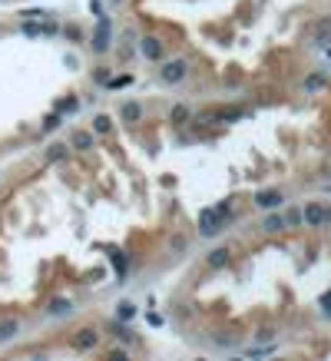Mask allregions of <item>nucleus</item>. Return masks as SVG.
Wrapping results in <instances>:
<instances>
[{"label":"nucleus","instance_id":"412c9836","mask_svg":"<svg viewBox=\"0 0 331 361\" xmlns=\"http://www.w3.org/2000/svg\"><path fill=\"white\" fill-rule=\"evenodd\" d=\"M93 80L106 87V83H109V67H96V70H93Z\"/></svg>","mask_w":331,"mask_h":361},{"label":"nucleus","instance_id":"20e7f679","mask_svg":"<svg viewBox=\"0 0 331 361\" xmlns=\"http://www.w3.org/2000/svg\"><path fill=\"white\" fill-rule=\"evenodd\" d=\"M301 222H308V225H328L331 222V209H325V206H318V202H308L305 206V212H301Z\"/></svg>","mask_w":331,"mask_h":361},{"label":"nucleus","instance_id":"423d86ee","mask_svg":"<svg viewBox=\"0 0 331 361\" xmlns=\"http://www.w3.org/2000/svg\"><path fill=\"white\" fill-rule=\"evenodd\" d=\"M106 331H109L113 338H119V342H136L133 328H126V322H119V318H109V322H106Z\"/></svg>","mask_w":331,"mask_h":361},{"label":"nucleus","instance_id":"9d476101","mask_svg":"<svg viewBox=\"0 0 331 361\" xmlns=\"http://www.w3.org/2000/svg\"><path fill=\"white\" fill-rule=\"evenodd\" d=\"M119 113H123V119H126V123H139V119H143V106H139V103H123V110H119Z\"/></svg>","mask_w":331,"mask_h":361},{"label":"nucleus","instance_id":"9b49d317","mask_svg":"<svg viewBox=\"0 0 331 361\" xmlns=\"http://www.w3.org/2000/svg\"><path fill=\"white\" fill-rule=\"evenodd\" d=\"M17 331H20V322H17V318H7V322H0V342H10Z\"/></svg>","mask_w":331,"mask_h":361},{"label":"nucleus","instance_id":"4468645a","mask_svg":"<svg viewBox=\"0 0 331 361\" xmlns=\"http://www.w3.org/2000/svg\"><path fill=\"white\" fill-rule=\"evenodd\" d=\"M116 318H119V322L136 318V305H133V302H119V305H116Z\"/></svg>","mask_w":331,"mask_h":361},{"label":"nucleus","instance_id":"f03ea898","mask_svg":"<svg viewBox=\"0 0 331 361\" xmlns=\"http://www.w3.org/2000/svg\"><path fill=\"white\" fill-rule=\"evenodd\" d=\"M109 40H113V24L109 17H100L96 20V33H93V53H106Z\"/></svg>","mask_w":331,"mask_h":361},{"label":"nucleus","instance_id":"b1692460","mask_svg":"<svg viewBox=\"0 0 331 361\" xmlns=\"http://www.w3.org/2000/svg\"><path fill=\"white\" fill-rule=\"evenodd\" d=\"M285 225H301V212H298V209H292V212L285 216Z\"/></svg>","mask_w":331,"mask_h":361},{"label":"nucleus","instance_id":"39448f33","mask_svg":"<svg viewBox=\"0 0 331 361\" xmlns=\"http://www.w3.org/2000/svg\"><path fill=\"white\" fill-rule=\"evenodd\" d=\"M139 50H143V56H146V60H152V63H163L166 60V44L159 37H143Z\"/></svg>","mask_w":331,"mask_h":361},{"label":"nucleus","instance_id":"a878e982","mask_svg":"<svg viewBox=\"0 0 331 361\" xmlns=\"http://www.w3.org/2000/svg\"><path fill=\"white\" fill-rule=\"evenodd\" d=\"M255 338H258V342H269V338H272V328H262V331H258Z\"/></svg>","mask_w":331,"mask_h":361},{"label":"nucleus","instance_id":"f257e3e1","mask_svg":"<svg viewBox=\"0 0 331 361\" xmlns=\"http://www.w3.org/2000/svg\"><path fill=\"white\" fill-rule=\"evenodd\" d=\"M222 225H225V216H219L215 209H202V216H199V236L212 239V236H219V232H222Z\"/></svg>","mask_w":331,"mask_h":361},{"label":"nucleus","instance_id":"393cba45","mask_svg":"<svg viewBox=\"0 0 331 361\" xmlns=\"http://www.w3.org/2000/svg\"><path fill=\"white\" fill-rule=\"evenodd\" d=\"M172 249H175V252H179V249H186V239H182V236H175V239H172Z\"/></svg>","mask_w":331,"mask_h":361},{"label":"nucleus","instance_id":"aec40b11","mask_svg":"<svg viewBox=\"0 0 331 361\" xmlns=\"http://www.w3.org/2000/svg\"><path fill=\"white\" fill-rule=\"evenodd\" d=\"M321 87H325V76H321V73H315V76H308V80H305V90H321Z\"/></svg>","mask_w":331,"mask_h":361},{"label":"nucleus","instance_id":"6e6552de","mask_svg":"<svg viewBox=\"0 0 331 361\" xmlns=\"http://www.w3.org/2000/svg\"><path fill=\"white\" fill-rule=\"evenodd\" d=\"M96 342H100L96 328H80V331H76V348L90 351V348H96Z\"/></svg>","mask_w":331,"mask_h":361},{"label":"nucleus","instance_id":"0eeeda50","mask_svg":"<svg viewBox=\"0 0 331 361\" xmlns=\"http://www.w3.org/2000/svg\"><path fill=\"white\" fill-rule=\"evenodd\" d=\"M255 206L258 209H275V206H281V193H278V189H262V193L255 196Z\"/></svg>","mask_w":331,"mask_h":361},{"label":"nucleus","instance_id":"5701e85b","mask_svg":"<svg viewBox=\"0 0 331 361\" xmlns=\"http://www.w3.org/2000/svg\"><path fill=\"white\" fill-rule=\"evenodd\" d=\"M56 126H60V113H50V116L43 119V130L50 133V130H56Z\"/></svg>","mask_w":331,"mask_h":361},{"label":"nucleus","instance_id":"a211bd4d","mask_svg":"<svg viewBox=\"0 0 331 361\" xmlns=\"http://www.w3.org/2000/svg\"><path fill=\"white\" fill-rule=\"evenodd\" d=\"M76 106H80V100H76V96H67V100H63V103H56V113H60V116H63V113H73Z\"/></svg>","mask_w":331,"mask_h":361},{"label":"nucleus","instance_id":"f3484780","mask_svg":"<svg viewBox=\"0 0 331 361\" xmlns=\"http://www.w3.org/2000/svg\"><path fill=\"white\" fill-rule=\"evenodd\" d=\"M63 156H67V146H63V143H53V146H47V159H50V162H60Z\"/></svg>","mask_w":331,"mask_h":361},{"label":"nucleus","instance_id":"ddd939ff","mask_svg":"<svg viewBox=\"0 0 331 361\" xmlns=\"http://www.w3.org/2000/svg\"><path fill=\"white\" fill-rule=\"evenodd\" d=\"M47 311H50V315H56V318H63V315H70V311H73V305H70L67 299H53Z\"/></svg>","mask_w":331,"mask_h":361},{"label":"nucleus","instance_id":"6ab92c4d","mask_svg":"<svg viewBox=\"0 0 331 361\" xmlns=\"http://www.w3.org/2000/svg\"><path fill=\"white\" fill-rule=\"evenodd\" d=\"M93 133H109V116L106 113H100V116L93 119Z\"/></svg>","mask_w":331,"mask_h":361},{"label":"nucleus","instance_id":"2eb2a0df","mask_svg":"<svg viewBox=\"0 0 331 361\" xmlns=\"http://www.w3.org/2000/svg\"><path fill=\"white\" fill-rule=\"evenodd\" d=\"M262 229L265 232H281V229H285V216H265Z\"/></svg>","mask_w":331,"mask_h":361},{"label":"nucleus","instance_id":"4be33fe9","mask_svg":"<svg viewBox=\"0 0 331 361\" xmlns=\"http://www.w3.org/2000/svg\"><path fill=\"white\" fill-rule=\"evenodd\" d=\"M129 80H133V76H116V80H113V76H109V83H106V87H109V90H123V87H126V83H129Z\"/></svg>","mask_w":331,"mask_h":361},{"label":"nucleus","instance_id":"7ed1b4c3","mask_svg":"<svg viewBox=\"0 0 331 361\" xmlns=\"http://www.w3.org/2000/svg\"><path fill=\"white\" fill-rule=\"evenodd\" d=\"M189 73V63L186 60H163V70H159V76H163V83H182Z\"/></svg>","mask_w":331,"mask_h":361},{"label":"nucleus","instance_id":"dca6fc26","mask_svg":"<svg viewBox=\"0 0 331 361\" xmlns=\"http://www.w3.org/2000/svg\"><path fill=\"white\" fill-rule=\"evenodd\" d=\"M186 119H189V106H186V103L172 106V113H169V123H186Z\"/></svg>","mask_w":331,"mask_h":361},{"label":"nucleus","instance_id":"bb28decb","mask_svg":"<svg viewBox=\"0 0 331 361\" xmlns=\"http://www.w3.org/2000/svg\"><path fill=\"white\" fill-rule=\"evenodd\" d=\"M113 262H116V268H119V272H126V259H123V256H113Z\"/></svg>","mask_w":331,"mask_h":361},{"label":"nucleus","instance_id":"f8f14e48","mask_svg":"<svg viewBox=\"0 0 331 361\" xmlns=\"http://www.w3.org/2000/svg\"><path fill=\"white\" fill-rule=\"evenodd\" d=\"M206 262H209V268H222L225 262H229V249H212L206 256Z\"/></svg>","mask_w":331,"mask_h":361},{"label":"nucleus","instance_id":"cd10ccee","mask_svg":"<svg viewBox=\"0 0 331 361\" xmlns=\"http://www.w3.org/2000/svg\"><path fill=\"white\" fill-rule=\"evenodd\" d=\"M325 311L331 315V295H325Z\"/></svg>","mask_w":331,"mask_h":361},{"label":"nucleus","instance_id":"1a4fd4ad","mask_svg":"<svg viewBox=\"0 0 331 361\" xmlns=\"http://www.w3.org/2000/svg\"><path fill=\"white\" fill-rule=\"evenodd\" d=\"M70 146H73V150H93V133L76 130L73 136H70Z\"/></svg>","mask_w":331,"mask_h":361}]
</instances>
